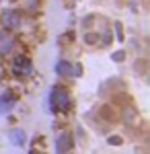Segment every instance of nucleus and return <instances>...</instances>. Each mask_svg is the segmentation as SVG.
<instances>
[{"label": "nucleus", "instance_id": "1", "mask_svg": "<svg viewBox=\"0 0 150 154\" xmlns=\"http://www.w3.org/2000/svg\"><path fill=\"white\" fill-rule=\"evenodd\" d=\"M70 93L64 86H52L49 91V111L52 113H68L70 109Z\"/></svg>", "mask_w": 150, "mask_h": 154}, {"label": "nucleus", "instance_id": "2", "mask_svg": "<svg viewBox=\"0 0 150 154\" xmlns=\"http://www.w3.org/2000/svg\"><path fill=\"white\" fill-rule=\"evenodd\" d=\"M12 72L17 76H29L33 72V62L27 56H17V58L12 60Z\"/></svg>", "mask_w": 150, "mask_h": 154}, {"label": "nucleus", "instance_id": "3", "mask_svg": "<svg viewBox=\"0 0 150 154\" xmlns=\"http://www.w3.org/2000/svg\"><path fill=\"white\" fill-rule=\"evenodd\" d=\"M21 25V14L17 11H4L2 12V27L6 31H14Z\"/></svg>", "mask_w": 150, "mask_h": 154}, {"label": "nucleus", "instance_id": "4", "mask_svg": "<svg viewBox=\"0 0 150 154\" xmlns=\"http://www.w3.org/2000/svg\"><path fill=\"white\" fill-rule=\"evenodd\" d=\"M17 45V41H14V37L11 35V31H0V56H8L12 49Z\"/></svg>", "mask_w": 150, "mask_h": 154}, {"label": "nucleus", "instance_id": "5", "mask_svg": "<svg viewBox=\"0 0 150 154\" xmlns=\"http://www.w3.org/2000/svg\"><path fill=\"white\" fill-rule=\"evenodd\" d=\"M72 136H70L68 131H62L58 138H56V152L58 154H66L72 150Z\"/></svg>", "mask_w": 150, "mask_h": 154}, {"label": "nucleus", "instance_id": "6", "mask_svg": "<svg viewBox=\"0 0 150 154\" xmlns=\"http://www.w3.org/2000/svg\"><path fill=\"white\" fill-rule=\"evenodd\" d=\"M14 105H17V97H14V93L4 91V93L0 95V115H4V113L12 111V107H14Z\"/></svg>", "mask_w": 150, "mask_h": 154}, {"label": "nucleus", "instance_id": "7", "mask_svg": "<svg viewBox=\"0 0 150 154\" xmlns=\"http://www.w3.org/2000/svg\"><path fill=\"white\" fill-rule=\"evenodd\" d=\"M56 74L62 76V78L74 76V64H72V62H66V60H60L58 64H56Z\"/></svg>", "mask_w": 150, "mask_h": 154}, {"label": "nucleus", "instance_id": "8", "mask_svg": "<svg viewBox=\"0 0 150 154\" xmlns=\"http://www.w3.org/2000/svg\"><path fill=\"white\" fill-rule=\"evenodd\" d=\"M8 140H11V144L12 146H23L25 144V140H27V136H25V131L23 130H12L11 134H8Z\"/></svg>", "mask_w": 150, "mask_h": 154}, {"label": "nucleus", "instance_id": "9", "mask_svg": "<svg viewBox=\"0 0 150 154\" xmlns=\"http://www.w3.org/2000/svg\"><path fill=\"white\" fill-rule=\"evenodd\" d=\"M134 119H136V111H132V109H126V111H123V121H126V123H132Z\"/></svg>", "mask_w": 150, "mask_h": 154}, {"label": "nucleus", "instance_id": "10", "mask_svg": "<svg viewBox=\"0 0 150 154\" xmlns=\"http://www.w3.org/2000/svg\"><path fill=\"white\" fill-rule=\"evenodd\" d=\"M84 41H86V43H97V35H91V33H86V35H84Z\"/></svg>", "mask_w": 150, "mask_h": 154}, {"label": "nucleus", "instance_id": "11", "mask_svg": "<svg viewBox=\"0 0 150 154\" xmlns=\"http://www.w3.org/2000/svg\"><path fill=\"white\" fill-rule=\"evenodd\" d=\"M109 144H111V146H119V144H121V138H117V136H111V138H109Z\"/></svg>", "mask_w": 150, "mask_h": 154}, {"label": "nucleus", "instance_id": "12", "mask_svg": "<svg viewBox=\"0 0 150 154\" xmlns=\"http://www.w3.org/2000/svg\"><path fill=\"white\" fill-rule=\"evenodd\" d=\"M113 60H115V62H117V60H123V51H119V54H113Z\"/></svg>", "mask_w": 150, "mask_h": 154}]
</instances>
